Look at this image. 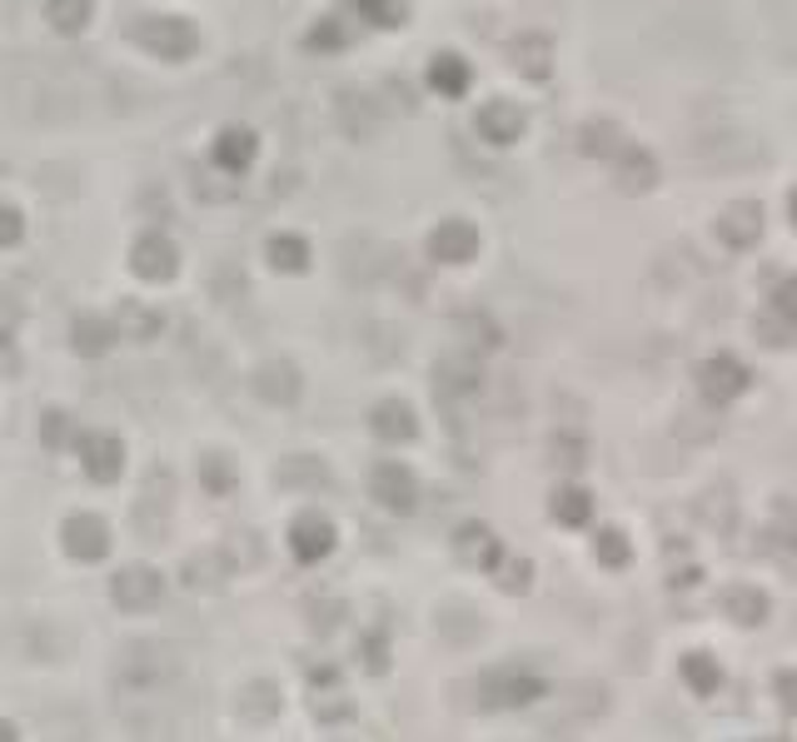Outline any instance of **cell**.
I'll use <instances>...</instances> for the list:
<instances>
[{
	"instance_id": "cell-14",
	"label": "cell",
	"mask_w": 797,
	"mask_h": 742,
	"mask_svg": "<svg viewBox=\"0 0 797 742\" xmlns=\"http://www.w3.org/2000/svg\"><path fill=\"white\" fill-rule=\"evenodd\" d=\"M335 115H339V130H345V135L369 140V135L379 130V120H384V110H379V100L369 95V90H339Z\"/></svg>"
},
{
	"instance_id": "cell-44",
	"label": "cell",
	"mask_w": 797,
	"mask_h": 742,
	"mask_svg": "<svg viewBox=\"0 0 797 742\" xmlns=\"http://www.w3.org/2000/svg\"><path fill=\"white\" fill-rule=\"evenodd\" d=\"M339 41H345L339 21H319V25L310 31V45H314V50H339Z\"/></svg>"
},
{
	"instance_id": "cell-35",
	"label": "cell",
	"mask_w": 797,
	"mask_h": 742,
	"mask_svg": "<svg viewBox=\"0 0 797 742\" xmlns=\"http://www.w3.org/2000/svg\"><path fill=\"white\" fill-rule=\"evenodd\" d=\"M593 559L604 563V569H624L628 563V538L618 533V528H598V538H593Z\"/></svg>"
},
{
	"instance_id": "cell-21",
	"label": "cell",
	"mask_w": 797,
	"mask_h": 742,
	"mask_svg": "<svg viewBox=\"0 0 797 742\" xmlns=\"http://www.w3.org/2000/svg\"><path fill=\"white\" fill-rule=\"evenodd\" d=\"M453 553H459V563H469V569H494L498 563V538H494V528H484V524H463L459 533H453Z\"/></svg>"
},
{
	"instance_id": "cell-34",
	"label": "cell",
	"mask_w": 797,
	"mask_h": 742,
	"mask_svg": "<svg viewBox=\"0 0 797 742\" xmlns=\"http://www.w3.org/2000/svg\"><path fill=\"white\" fill-rule=\"evenodd\" d=\"M683 678H688L693 693H703V698H708V693H718L722 673H718V663H712L708 653H688V657H683Z\"/></svg>"
},
{
	"instance_id": "cell-27",
	"label": "cell",
	"mask_w": 797,
	"mask_h": 742,
	"mask_svg": "<svg viewBox=\"0 0 797 742\" xmlns=\"http://www.w3.org/2000/svg\"><path fill=\"white\" fill-rule=\"evenodd\" d=\"M225 578H229L225 553H194V559H184V583H190V588L215 593V588H225Z\"/></svg>"
},
{
	"instance_id": "cell-45",
	"label": "cell",
	"mask_w": 797,
	"mask_h": 742,
	"mask_svg": "<svg viewBox=\"0 0 797 742\" xmlns=\"http://www.w3.org/2000/svg\"><path fill=\"white\" fill-rule=\"evenodd\" d=\"M678 434H683V439H712L718 429H712V424H703L698 414H678Z\"/></svg>"
},
{
	"instance_id": "cell-9",
	"label": "cell",
	"mask_w": 797,
	"mask_h": 742,
	"mask_svg": "<svg viewBox=\"0 0 797 742\" xmlns=\"http://www.w3.org/2000/svg\"><path fill=\"white\" fill-rule=\"evenodd\" d=\"M369 488H374V498L389 508V514H409V508L419 504V479H414L404 463H379Z\"/></svg>"
},
{
	"instance_id": "cell-17",
	"label": "cell",
	"mask_w": 797,
	"mask_h": 742,
	"mask_svg": "<svg viewBox=\"0 0 797 742\" xmlns=\"http://www.w3.org/2000/svg\"><path fill=\"white\" fill-rule=\"evenodd\" d=\"M255 155H259V135L255 130H245V125H229V130H220V140H215V170H225V175H245L249 165H255Z\"/></svg>"
},
{
	"instance_id": "cell-2",
	"label": "cell",
	"mask_w": 797,
	"mask_h": 742,
	"mask_svg": "<svg viewBox=\"0 0 797 742\" xmlns=\"http://www.w3.org/2000/svg\"><path fill=\"white\" fill-rule=\"evenodd\" d=\"M135 41H141L150 55H160V60H190V55L200 50V31H194L190 21H180V15L141 21L135 25Z\"/></svg>"
},
{
	"instance_id": "cell-11",
	"label": "cell",
	"mask_w": 797,
	"mask_h": 742,
	"mask_svg": "<svg viewBox=\"0 0 797 742\" xmlns=\"http://www.w3.org/2000/svg\"><path fill=\"white\" fill-rule=\"evenodd\" d=\"M479 229L469 225V220H444V225H434L429 235V255L439 259V265H469V259L479 255Z\"/></svg>"
},
{
	"instance_id": "cell-29",
	"label": "cell",
	"mask_w": 797,
	"mask_h": 742,
	"mask_svg": "<svg viewBox=\"0 0 797 742\" xmlns=\"http://www.w3.org/2000/svg\"><path fill=\"white\" fill-rule=\"evenodd\" d=\"M429 86L439 90V95H463L469 90V65L459 60V55H434V65H429Z\"/></svg>"
},
{
	"instance_id": "cell-23",
	"label": "cell",
	"mask_w": 797,
	"mask_h": 742,
	"mask_svg": "<svg viewBox=\"0 0 797 742\" xmlns=\"http://www.w3.org/2000/svg\"><path fill=\"white\" fill-rule=\"evenodd\" d=\"M115 339H120L115 324L100 319V314H80V319L70 324V345H76V355H86V359L110 355V345H115Z\"/></svg>"
},
{
	"instance_id": "cell-43",
	"label": "cell",
	"mask_w": 797,
	"mask_h": 742,
	"mask_svg": "<svg viewBox=\"0 0 797 742\" xmlns=\"http://www.w3.org/2000/svg\"><path fill=\"white\" fill-rule=\"evenodd\" d=\"M553 459H563L569 469H579L583 463V439L579 434H553Z\"/></svg>"
},
{
	"instance_id": "cell-22",
	"label": "cell",
	"mask_w": 797,
	"mask_h": 742,
	"mask_svg": "<svg viewBox=\"0 0 797 742\" xmlns=\"http://www.w3.org/2000/svg\"><path fill=\"white\" fill-rule=\"evenodd\" d=\"M508 60H514L518 76L549 80L553 76V41H549V35H518L514 50H508Z\"/></svg>"
},
{
	"instance_id": "cell-42",
	"label": "cell",
	"mask_w": 797,
	"mask_h": 742,
	"mask_svg": "<svg viewBox=\"0 0 797 742\" xmlns=\"http://www.w3.org/2000/svg\"><path fill=\"white\" fill-rule=\"evenodd\" d=\"M463 334H469V339H479V345H498V329H494V319H489V314H463Z\"/></svg>"
},
{
	"instance_id": "cell-19",
	"label": "cell",
	"mask_w": 797,
	"mask_h": 742,
	"mask_svg": "<svg viewBox=\"0 0 797 742\" xmlns=\"http://www.w3.org/2000/svg\"><path fill=\"white\" fill-rule=\"evenodd\" d=\"M280 708H284V693H280V683H270V678L245 683L239 698H235V712L245 722H274L280 718Z\"/></svg>"
},
{
	"instance_id": "cell-30",
	"label": "cell",
	"mask_w": 797,
	"mask_h": 742,
	"mask_svg": "<svg viewBox=\"0 0 797 742\" xmlns=\"http://www.w3.org/2000/svg\"><path fill=\"white\" fill-rule=\"evenodd\" d=\"M45 21L60 35H80L90 25V0H45Z\"/></svg>"
},
{
	"instance_id": "cell-13",
	"label": "cell",
	"mask_w": 797,
	"mask_h": 742,
	"mask_svg": "<svg viewBox=\"0 0 797 742\" xmlns=\"http://www.w3.org/2000/svg\"><path fill=\"white\" fill-rule=\"evenodd\" d=\"M300 389H304V379L290 359H270V364L255 369V394L265 404H274V409H290L294 398H300Z\"/></svg>"
},
{
	"instance_id": "cell-4",
	"label": "cell",
	"mask_w": 797,
	"mask_h": 742,
	"mask_svg": "<svg viewBox=\"0 0 797 742\" xmlns=\"http://www.w3.org/2000/svg\"><path fill=\"white\" fill-rule=\"evenodd\" d=\"M543 693V683L534 673H514V667H498L479 683V708H528V702Z\"/></svg>"
},
{
	"instance_id": "cell-25",
	"label": "cell",
	"mask_w": 797,
	"mask_h": 742,
	"mask_svg": "<svg viewBox=\"0 0 797 742\" xmlns=\"http://www.w3.org/2000/svg\"><path fill=\"white\" fill-rule=\"evenodd\" d=\"M722 614L743 628H757L767 618V598L757 588H748V583H733V588L722 593Z\"/></svg>"
},
{
	"instance_id": "cell-1",
	"label": "cell",
	"mask_w": 797,
	"mask_h": 742,
	"mask_svg": "<svg viewBox=\"0 0 797 742\" xmlns=\"http://www.w3.org/2000/svg\"><path fill=\"white\" fill-rule=\"evenodd\" d=\"M180 673V653L170 643H155V638H141V643H125L115 657V683L130 693H155Z\"/></svg>"
},
{
	"instance_id": "cell-18",
	"label": "cell",
	"mask_w": 797,
	"mask_h": 742,
	"mask_svg": "<svg viewBox=\"0 0 797 742\" xmlns=\"http://www.w3.org/2000/svg\"><path fill=\"white\" fill-rule=\"evenodd\" d=\"M618 170H614V180H618V190L624 194H648L658 184V160L648 150H633V145H618Z\"/></svg>"
},
{
	"instance_id": "cell-37",
	"label": "cell",
	"mask_w": 797,
	"mask_h": 742,
	"mask_svg": "<svg viewBox=\"0 0 797 742\" xmlns=\"http://www.w3.org/2000/svg\"><path fill=\"white\" fill-rule=\"evenodd\" d=\"M528 578H534L528 559H504V553H498V588H504V593H524Z\"/></svg>"
},
{
	"instance_id": "cell-38",
	"label": "cell",
	"mask_w": 797,
	"mask_h": 742,
	"mask_svg": "<svg viewBox=\"0 0 797 742\" xmlns=\"http://www.w3.org/2000/svg\"><path fill=\"white\" fill-rule=\"evenodd\" d=\"M21 239H25V215L0 200V249H15Z\"/></svg>"
},
{
	"instance_id": "cell-31",
	"label": "cell",
	"mask_w": 797,
	"mask_h": 742,
	"mask_svg": "<svg viewBox=\"0 0 797 742\" xmlns=\"http://www.w3.org/2000/svg\"><path fill=\"white\" fill-rule=\"evenodd\" d=\"M270 265L280 269V274H304V269H310V245H304L300 235H274L270 239Z\"/></svg>"
},
{
	"instance_id": "cell-39",
	"label": "cell",
	"mask_w": 797,
	"mask_h": 742,
	"mask_svg": "<svg viewBox=\"0 0 797 742\" xmlns=\"http://www.w3.org/2000/svg\"><path fill=\"white\" fill-rule=\"evenodd\" d=\"M703 518H708L712 528H722V533H728V524H733V498H728V488L703 498Z\"/></svg>"
},
{
	"instance_id": "cell-40",
	"label": "cell",
	"mask_w": 797,
	"mask_h": 742,
	"mask_svg": "<svg viewBox=\"0 0 797 742\" xmlns=\"http://www.w3.org/2000/svg\"><path fill=\"white\" fill-rule=\"evenodd\" d=\"M355 5L374 25H398V21H404V5H398V0H355Z\"/></svg>"
},
{
	"instance_id": "cell-12",
	"label": "cell",
	"mask_w": 797,
	"mask_h": 742,
	"mask_svg": "<svg viewBox=\"0 0 797 742\" xmlns=\"http://www.w3.org/2000/svg\"><path fill=\"white\" fill-rule=\"evenodd\" d=\"M80 463H86V474L96 484H115L125 474V443L115 434H86L80 439Z\"/></svg>"
},
{
	"instance_id": "cell-3",
	"label": "cell",
	"mask_w": 797,
	"mask_h": 742,
	"mask_svg": "<svg viewBox=\"0 0 797 742\" xmlns=\"http://www.w3.org/2000/svg\"><path fill=\"white\" fill-rule=\"evenodd\" d=\"M110 598H115L120 614H150L155 603L165 598V578L150 563H125V569L110 578Z\"/></svg>"
},
{
	"instance_id": "cell-10",
	"label": "cell",
	"mask_w": 797,
	"mask_h": 742,
	"mask_svg": "<svg viewBox=\"0 0 797 742\" xmlns=\"http://www.w3.org/2000/svg\"><path fill=\"white\" fill-rule=\"evenodd\" d=\"M712 235H718L728 249H753L757 239H763V210H757L753 200H738V205H728L718 220H712Z\"/></svg>"
},
{
	"instance_id": "cell-33",
	"label": "cell",
	"mask_w": 797,
	"mask_h": 742,
	"mask_svg": "<svg viewBox=\"0 0 797 742\" xmlns=\"http://www.w3.org/2000/svg\"><path fill=\"white\" fill-rule=\"evenodd\" d=\"M553 518H559V524H569V528H583L593 518V498L583 494V488H559V494H553Z\"/></svg>"
},
{
	"instance_id": "cell-15",
	"label": "cell",
	"mask_w": 797,
	"mask_h": 742,
	"mask_svg": "<svg viewBox=\"0 0 797 742\" xmlns=\"http://www.w3.org/2000/svg\"><path fill=\"white\" fill-rule=\"evenodd\" d=\"M290 549L300 563H319L329 559V549H335V524L324 514H300L290 528Z\"/></svg>"
},
{
	"instance_id": "cell-7",
	"label": "cell",
	"mask_w": 797,
	"mask_h": 742,
	"mask_svg": "<svg viewBox=\"0 0 797 742\" xmlns=\"http://www.w3.org/2000/svg\"><path fill=\"white\" fill-rule=\"evenodd\" d=\"M474 130H479V140H489V145H518L528 130V115L514 100H489V105H479Z\"/></svg>"
},
{
	"instance_id": "cell-36",
	"label": "cell",
	"mask_w": 797,
	"mask_h": 742,
	"mask_svg": "<svg viewBox=\"0 0 797 742\" xmlns=\"http://www.w3.org/2000/svg\"><path fill=\"white\" fill-rule=\"evenodd\" d=\"M757 339H763V345H773V349H787V345H793V314L767 310L763 319H757Z\"/></svg>"
},
{
	"instance_id": "cell-20",
	"label": "cell",
	"mask_w": 797,
	"mask_h": 742,
	"mask_svg": "<svg viewBox=\"0 0 797 742\" xmlns=\"http://www.w3.org/2000/svg\"><path fill=\"white\" fill-rule=\"evenodd\" d=\"M369 429H374L384 443H409L414 434H419V419H414V409L404 398H384V404H374V414H369Z\"/></svg>"
},
{
	"instance_id": "cell-46",
	"label": "cell",
	"mask_w": 797,
	"mask_h": 742,
	"mask_svg": "<svg viewBox=\"0 0 797 742\" xmlns=\"http://www.w3.org/2000/svg\"><path fill=\"white\" fill-rule=\"evenodd\" d=\"M0 742H21V732H15V722L0 718Z\"/></svg>"
},
{
	"instance_id": "cell-32",
	"label": "cell",
	"mask_w": 797,
	"mask_h": 742,
	"mask_svg": "<svg viewBox=\"0 0 797 742\" xmlns=\"http://www.w3.org/2000/svg\"><path fill=\"white\" fill-rule=\"evenodd\" d=\"M703 274V265L698 259H693V249L688 245H673V249H663V255H658V280L663 284H673V280H698Z\"/></svg>"
},
{
	"instance_id": "cell-8",
	"label": "cell",
	"mask_w": 797,
	"mask_h": 742,
	"mask_svg": "<svg viewBox=\"0 0 797 742\" xmlns=\"http://www.w3.org/2000/svg\"><path fill=\"white\" fill-rule=\"evenodd\" d=\"M698 389L708 404H728V398H738L748 389V369L738 364L733 355H718V359H703L698 364Z\"/></svg>"
},
{
	"instance_id": "cell-28",
	"label": "cell",
	"mask_w": 797,
	"mask_h": 742,
	"mask_svg": "<svg viewBox=\"0 0 797 742\" xmlns=\"http://www.w3.org/2000/svg\"><path fill=\"white\" fill-rule=\"evenodd\" d=\"M274 484L280 488H319V484H329V469H324L319 459L294 453V459H284L280 469H274Z\"/></svg>"
},
{
	"instance_id": "cell-24",
	"label": "cell",
	"mask_w": 797,
	"mask_h": 742,
	"mask_svg": "<svg viewBox=\"0 0 797 742\" xmlns=\"http://www.w3.org/2000/svg\"><path fill=\"white\" fill-rule=\"evenodd\" d=\"M110 324H115V334H125V339H141V345H145V339H155V334H160L165 319L150 310V304L125 300V304L115 310V319H110Z\"/></svg>"
},
{
	"instance_id": "cell-16",
	"label": "cell",
	"mask_w": 797,
	"mask_h": 742,
	"mask_svg": "<svg viewBox=\"0 0 797 742\" xmlns=\"http://www.w3.org/2000/svg\"><path fill=\"white\" fill-rule=\"evenodd\" d=\"M484 384V369H479V355H449L434 364V389L444 398H469Z\"/></svg>"
},
{
	"instance_id": "cell-41",
	"label": "cell",
	"mask_w": 797,
	"mask_h": 742,
	"mask_svg": "<svg viewBox=\"0 0 797 742\" xmlns=\"http://www.w3.org/2000/svg\"><path fill=\"white\" fill-rule=\"evenodd\" d=\"M200 474H205V484L215 488V494H229V488H235V474H229V463L220 459V453H210V459L200 463Z\"/></svg>"
},
{
	"instance_id": "cell-6",
	"label": "cell",
	"mask_w": 797,
	"mask_h": 742,
	"mask_svg": "<svg viewBox=\"0 0 797 742\" xmlns=\"http://www.w3.org/2000/svg\"><path fill=\"white\" fill-rule=\"evenodd\" d=\"M130 269H135L141 280H150V284L175 280V269H180V249H175L160 229H150V235H141V239H135V249H130Z\"/></svg>"
},
{
	"instance_id": "cell-26",
	"label": "cell",
	"mask_w": 797,
	"mask_h": 742,
	"mask_svg": "<svg viewBox=\"0 0 797 742\" xmlns=\"http://www.w3.org/2000/svg\"><path fill=\"white\" fill-rule=\"evenodd\" d=\"M618 145H624V130H618L614 120H588V125L579 130V150L588 155V160H614Z\"/></svg>"
},
{
	"instance_id": "cell-5",
	"label": "cell",
	"mask_w": 797,
	"mask_h": 742,
	"mask_svg": "<svg viewBox=\"0 0 797 742\" xmlns=\"http://www.w3.org/2000/svg\"><path fill=\"white\" fill-rule=\"evenodd\" d=\"M60 543H65L70 559L96 563V559H105L110 553V528H105V518L100 514H70L65 518V528H60Z\"/></svg>"
}]
</instances>
